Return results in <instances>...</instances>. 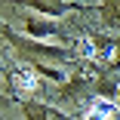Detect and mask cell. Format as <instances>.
Here are the masks:
<instances>
[{
	"label": "cell",
	"mask_w": 120,
	"mask_h": 120,
	"mask_svg": "<svg viewBox=\"0 0 120 120\" xmlns=\"http://www.w3.org/2000/svg\"><path fill=\"white\" fill-rule=\"evenodd\" d=\"M12 83H15L19 92H31V89H37V74H34L31 68H19L15 74H12Z\"/></svg>",
	"instance_id": "obj_1"
},
{
	"label": "cell",
	"mask_w": 120,
	"mask_h": 120,
	"mask_svg": "<svg viewBox=\"0 0 120 120\" xmlns=\"http://www.w3.org/2000/svg\"><path fill=\"white\" fill-rule=\"evenodd\" d=\"M114 114V105L111 102H105V99H99V102H95L89 111H86V117L83 120H105V117H111Z\"/></svg>",
	"instance_id": "obj_2"
}]
</instances>
